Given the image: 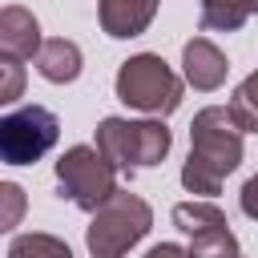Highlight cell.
I'll list each match as a JSON object with an SVG mask.
<instances>
[{
  "label": "cell",
  "mask_w": 258,
  "mask_h": 258,
  "mask_svg": "<svg viewBox=\"0 0 258 258\" xmlns=\"http://www.w3.org/2000/svg\"><path fill=\"white\" fill-rule=\"evenodd\" d=\"M242 133L246 129L238 125L230 105H206L189 125V157L181 165V185L189 194L214 198L226 173L242 165Z\"/></svg>",
  "instance_id": "cell-1"
},
{
  "label": "cell",
  "mask_w": 258,
  "mask_h": 258,
  "mask_svg": "<svg viewBox=\"0 0 258 258\" xmlns=\"http://www.w3.org/2000/svg\"><path fill=\"white\" fill-rule=\"evenodd\" d=\"M153 226V210L145 198L129 194V189H117L89 222L85 230V246L93 258H125Z\"/></svg>",
  "instance_id": "cell-2"
},
{
  "label": "cell",
  "mask_w": 258,
  "mask_h": 258,
  "mask_svg": "<svg viewBox=\"0 0 258 258\" xmlns=\"http://www.w3.org/2000/svg\"><path fill=\"white\" fill-rule=\"evenodd\" d=\"M117 97L129 109L169 117L181 105V77L157 52H137L117 69Z\"/></svg>",
  "instance_id": "cell-3"
},
{
  "label": "cell",
  "mask_w": 258,
  "mask_h": 258,
  "mask_svg": "<svg viewBox=\"0 0 258 258\" xmlns=\"http://www.w3.org/2000/svg\"><path fill=\"white\" fill-rule=\"evenodd\" d=\"M173 137L161 121H125V117H105L97 125V149L117 165V173L149 169L169 153Z\"/></svg>",
  "instance_id": "cell-4"
},
{
  "label": "cell",
  "mask_w": 258,
  "mask_h": 258,
  "mask_svg": "<svg viewBox=\"0 0 258 258\" xmlns=\"http://www.w3.org/2000/svg\"><path fill=\"white\" fill-rule=\"evenodd\" d=\"M56 181H60V194L73 206L97 214L117 194V165L97 145H73L56 161Z\"/></svg>",
  "instance_id": "cell-5"
},
{
  "label": "cell",
  "mask_w": 258,
  "mask_h": 258,
  "mask_svg": "<svg viewBox=\"0 0 258 258\" xmlns=\"http://www.w3.org/2000/svg\"><path fill=\"white\" fill-rule=\"evenodd\" d=\"M60 137V121L44 105H24L0 121V153L8 165H32L40 161Z\"/></svg>",
  "instance_id": "cell-6"
},
{
  "label": "cell",
  "mask_w": 258,
  "mask_h": 258,
  "mask_svg": "<svg viewBox=\"0 0 258 258\" xmlns=\"http://www.w3.org/2000/svg\"><path fill=\"white\" fill-rule=\"evenodd\" d=\"M40 24H36V16L28 12V8H20V4H8L4 12H0V52L8 56V60H36V52H40Z\"/></svg>",
  "instance_id": "cell-7"
},
{
  "label": "cell",
  "mask_w": 258,
  "mask_h": 258,
  "mask_svg": "<svg viewBox=\"0 0 258 258\" xmlns=\"http://www.w3.org/2000/svg\"><path fill=\"white\" fill-rule=\"evenodd\" d=\"M181 64H185V81H189L194 89H202V93L218 89V85L226 81V73H230L226 52H222L214 40H206V36L185 40V48H181Z\"/></svg>",
  "instance_id": "cell-8"
},
{
  "label": "cell",
  "mask_w": 258,
  "mask_h": 258,
  "mask_svg": "<svg viewBox=\"0 0 258 258\" xmlns=\"http://www.w3.org/2000/svg\"><path fill=\"white\" fill-rule=\"evenodd\" d=\"M97 16H101V28L117 40H129V36H141L153 16H157V0H97Z\"/></svg>",
  "instance_id": "cell-9"
},
{
  "label": "cell",
  "mask_w": 258,
  "mask_h": 258,
  "mask_svg": "<svg viewBox=\"0 0 258 258\" xmlns=\"http://www.w3.org/2000/svg\"><path fill=\"white\" fill-rule=\"evenodd\" d=\"M36 73H40L44 81H52V85L77 81V77H81V48H77L73 40H64V36L44 40L40 52H36Z\"/></svg>",
  "instance_id": "cell-10"
},
{
  "label": "cell",
  "mask_w": 258,
  "mask_h": 258,
  "mask_svg": "<svg viewBox=\"0 0 258 258\" xmlns=\"http://www.w3.org/2000/svg\"><path fill=\"white\" fill-rule=\"evenodd\" d=\"M173 226L185 238H194V234H202L210 226H226V214L214 202H181V206H173Z\"/></svg>",
  "instance_id": "cell-11"
},
{
  "label": "cell",
  "mask_w": 258,
  "mask_h": 258,
  "mask_svg": "<svg viewBox=\"0 0 258 258\" xmlns=\"http://www.w3.org/2000/svg\"><path fill=\"white\" fill-rule=\"evenodd\" d=\"M246 20H250V12H246L242 0H202V28L238 32Z\"/></svg>",
  "instance_id": "cell-12"
},
{
  "label": "cell",
  "mask_w": 258,
  "mask_h": 258,
  "mask_svg": "<svg viewBox=\"0 0 258 258\" xmlns=\"http://www.w3.org/2000/svg\"><path fill=\"white\" fill-rule=\"evenodd\" d=\"M189 254L194 258H238V238L230 234V222L194 234L189 238Z\"/></svg>",
  "instance_id": "cell-13"
},
{
  "label": "cell",
  "mask_w": 258,
  "mask_h": 258,
  "mask_svg": "<svg viewBox=\"0 0 258 258\" xmlns=\"http://www.w3.org/2000/svg\"><path fill=\"white\" fill-rule=\"evenodd\" d=\"M8 258H73V250L52 234H20L12 238Z\"/></svg>",
  "instance_id": "cell-14"
},
{
  "label": "cell",
  "mask_w": 258,
  "mask_h": 258,
  "mask_svg": "<svg viewBox=\"0 0 258 258\" xmlns=\"http://www.w3.org/2000/svg\"><path fill=\"white\" fill-rule=\"evenodd\" d=\"M230 109H234V117H238V125H242L246 133H258V73H250V77L234 89Z\"/></svg>",
  "instance_id": "cell-15"
},
{
  "label": "cell",
  "mask_w": 258,
  "mask_h": 258,
  "mask_svg": "<svg viewBox=\"0 0 258 258\" xmlns=\"http://www.w3.org/2000/svg\"><path fill=\"white\" fill-rule=\"evenodd\" d=\"M20 89H24V69H20V60H0V101L8 105V101H16L20 97Z\"/></svg>",
  "instance_id": "cell-16"
},
{
  "label": "cell",
  "mask_w": 258,
  "mask_h": 258,
  "mask_svg": "<svg viewBox=\"0 0 258 258\" xmlns=\"http://www.w3.org/2000/svg\"><path fill=\"white\" fill-rule=\"evenodd\" d=\"M0 198H4V230H12L16 218H20V210H24V194H20V185L4 181L0 185Z\"/></svg>",
  "instance_id": "cell-17"
},
{
  "label": "cell",
  "mask_w": 258,
  "mask_h": 258,
  "mask_svg": "<svg viewBox=\"0 0 258 258\" xmlns=\"http://www.w3.org/2000/svg\"><path fill=\"white\" fill-rule=\"evenodd\" d=\"M238 202H242V214L258 222V173H254V177H250V181L242 185V194H238Z\"/></svg>",
  "instance_id": "cell-18"
},
{
  "label": "cell",
  "mask_w": 258,
  "mask_h": 258,
  "mask_svg": "<svg viewBox=\"0 0 258 258\" xmlns=\"http://www.w3.org/2000/svg\"><path fill=\"white\" fill-rule=\"evenodd\" d=\"M145 258H194V254H189V246H177V242H161V246H153Z\"/></svg>",
  "instance_id": "cell-19"
},
{
  "label": "cell",
  "mask_w": 258,
  "mask_h": 258,
  "mask_svg": "<svg viewBox=\"0 0 258 258\" xmlns=\"http://www.w3.org/2000/svg\"><path fill=\"white\" fill-rule=\"evenodd\" d=\"M242 4H246V12H250V16H258V0H242Z\"/></svg>",
  "instance_id": "cell-20"
}]
</instances>
